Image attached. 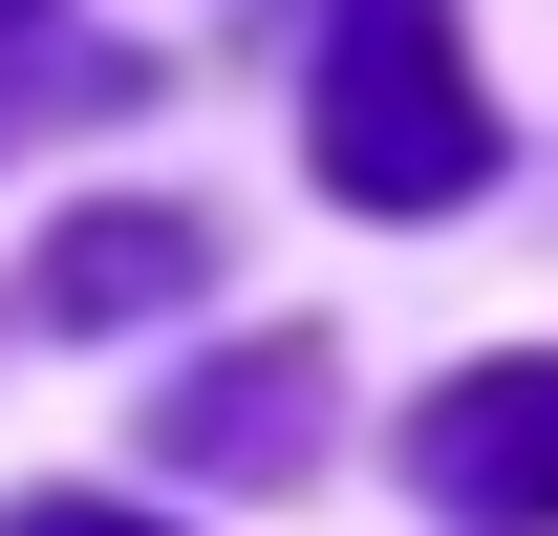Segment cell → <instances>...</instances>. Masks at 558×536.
<instances>
[{
	"instance_id": "cell-4",
	"label": "cell",
	"mask_w": 558,
	"mask_h": 536,
	"mask_svg": "<svg viewBox=\"0 0 558 536\" xmlns=\"http://www.w3.org/2000/svg\"><path fill=\"white\" fill-rule=\"evenodd\" d=\"M194 279H215V215L194 194H108V215L44 236V322H172Z\"/></svg>"
},
{
	"instance_id": "cell-2",
	"label": "cell",
	"mask_w": 558,
	"mask_h": 536,
	"mask_svg": "<svg viewBox=\"0 0 558 536\" xmlns=\"http://www.w3.org/2000/svg\"><path fill=\"white\" fill-rule=\"evenodd\" d=\"M429 472V515H473V536H558V343H494V365H451L409 429Z\"/></svg>"
},
{
	"instance_id": "cell-5",
	"label": "cell",
	"mask_w": 558,
	"mask_h": 536,
	"mask_svg": "<svg viewBox=\"0 0 558 536\" xmlns=\"http://www.w3.org/2000/svg\"><path fill=\"white\" fill-rule=\"evenodd\" d=\"M44 108H150V65L130 44H22V65H0V150L44 130Z\"/></svg>"
},
{
	"instance_id": "cell-3",
	"label": "cell",
	"mask_w": 558,
	"mask_h": 536,
	"mask_svg": "<svg viewBox=\"0 0 558 536\" xmlns=\"http://www.w3.org/2000/svg\"><path fill=\"white\" fill-rule=\"evenodd\" d=\"M150 451H172V472H258V494H279V472L323 451V343H236V365H194V387L150 407Z\"/></svg>"
},
{
	"instance_id": "cell-6",
	"label": "cell",
	"mask_w": 558,
	"mask_h": 536,
	"mask_svg": "<svg viewBox=\"0 0 558 536\" xmlns=\"http://www.w3.org/2000/svg\"><path fill=\"white\" fill-rule=\"evenodd\" d=\"M0 536H172V515H108V494H22Z\"/></svg>"
},
{
	"instance_id": "cell-1",
	"label": "cell",
	"mask_w": 558,
	"mask_h": 536,
	"mask_svg": "<svg viewBox=\"0 0 558 536\" xmlns=\"http://www.w3.org/2000/svg\"><path fill=\"white\" fill-rule=\"evenodd\" d=\"M473 172H494V108H473L451 0H344V44H323V194L344 215H451Z\"/></svg>"
},
{
	"instance_id": "cell-7",
	"label": "cell",
	"mask_w": 558,
	"mask_h": 536,
	"mask_svg": "<svg viewBox=\"0 0 558 536\" xmlns=\"http://www.w3.org/2000/svg\"><path fill=\"white\" fill-rule=\"evenodd\" d=\"M0 22H22V0H0Z\"/></svg>"
}]
</instances>
